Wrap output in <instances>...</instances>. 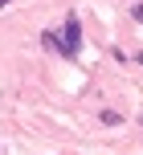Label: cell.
I'll return each instance as SVG.
<instances>
[{
	"mask_svg": "<svg viewBox=\"0 0 143 155\" xmlns=\"http://www.w3.org/2000/svg\"><path fill=\"white\" fill-rule=\"evenodd\" d=\"M62 41H65V57H78V49H82V25H78V12H65Z\"/></svg>",
	"mask_w": 143,
	"mask_h": 155,
	"instance_id": "1",
	"label": "cell"
},
{
	"mask_svg": "<svg viewBox=\"0 0 143 155\" xmlns=\"http://www.w3.org/2000/svg\"><path fill=\"white\" fill-rule=\"evenodd\" d=\"M41 45H45V49H53V53H62V57H65V41H62V33H49V29H45V33H41Z\"/></svg>",
	"mask_w": 143,
	"mask_h": 155,
	"instance_id": "2",
	"label": "cell"
},
{
	"mask_svg": "<svg viewBox=\"0 0 143 155\" xmlns=\"http://www.w3.org/2000/svg\"><path fill=\"white\" fill-rule=\"evenodd\" d=\"M102 123H106V127H119L123 114H119V110H102Z\"/></svg>",
	"mask_w": 143,
	"mask_h": 155,
	"instance_id": "3",
	"label": "cell"
},
{
	"mask_svg": "<svg viewBox=\"0 0 143 155\" xmlns=\"http://www.w3.org/2000/svg\"><path fill=\"white\" fill-rule=\"evenodd\" d=\"M131 16H135V21L143 25V4H131Z\"/></svg>",
	"mask_w": 143,
	"mask_h": 155,
	"instance_id": "4",
	"label": "cell"
},
{
	"mask_svg": "<svg viewBox=\"0 0 143 155\" xmlns=\"http://www.w3.org/2000/svg\"><path fill=\"white\" fill-rule=\"evenodd\" d=\"M4 4H12V0H0V8H4Z\"/></svg>",
	"mask_w": 143,
	"mask_h": 155,
	"instance_id": "5",
	"label": "cell"
},
{
	"mask_svg": "<svg viewBox=\"0 0 143 155\" xmlns=\"http://www.w3.org/2000/svg\"><path fill=\"white\" fill-rule=\"evenodd\" d=\"M139 127H143V118H139Z\"/></svg>",
	"mask_w": 143,
	"mask_h": 155,
	"instance_id": "6",
	"label": "cell"
}]
</instances>
